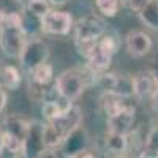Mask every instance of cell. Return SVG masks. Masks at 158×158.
I'll list each match as a JSON object with an SVG mask.
<instances>
[{"instance_id": "cell-36", "label": "cell", "mask_w": 158, "mask_h": 158, "mask_svg": "<svg viewBox=\"0 0 158 158\" xmlns=\"http://www.w3.org/2000/svg\"><path fill=\"white\" fill-rule=\"evenodd\" d=\"M0 79H2V73H0Z\"/></svg>"}, {"instance_id": "cell-33", "label": "cell", "mask_w": 158, "mask_h": 158, "mask_svg": "<svg viewBox=\"0 0 158 158\" xmlns=\"http://www.w3.org/2000/svg\"><path fill=\"white\" fill-rule=\"evenodd\" d=\"M5 15H6V13L0 8V25H2V22H3V19H5Z\"/></svg>"}, {"instance_id": "cell-23", "label": "cell", "mask_w": 158, "mask_h": 158, "mask_svg": "<svg viewBox=\"0 0 158 158\" xmlns=\"http://www.w3.org/2000/svg\"><path fill=\"white\" fill-rule=\"evenodd\" d=\"M29 10L33 11L35 15L38 16H44L46 13L49 11L48 8V0H29Z\"/></svg>"}, {"instance_id": "cell-30", "label": "cell", "mask_w": 158, "mask_h": 158, "mask_svg": "<svg viewBox=\"0 0 158 158\" xmlns=\"http://www.w3.org/2000/svg\"><path fill=\"white\" fill-rule=\"evenodd\" d=\"M152 104H153V109H155V112L158 114V90L155 92V95L152 97Z\"/></svg>"}, {"instance_id": "cell-4", "label": "cell", "mask_w": 158, "mask_h": 158, "mask_svg": "<svg viewBox=\"0 0 158 158\" xmlns=\"http://www.w3.org/2000/svg\"><path fill=\"white\" fill-rule=\"evenodd\" d=\"M117 46H118V43L114 36H111V35L101 36L97 46L94 48V51H92V54L87 59V67L98 74L104 70H108L115 51H117Z\"/></svg>"}, {"instance_id": "cell-25", "label": "cell", "mask_w": 158, "mask_h": 158, "mask_svg": "<svg viewBox=\"0 0 158 158\" xmlns=\"http://www.w3.org/2000/svg\"><path fill=\"white\" fill-rule=\"evenodd\" d=\"M149 2H150V0H127V5H128V8H130L131 11L139 13Z\"/></svg>"}, {"instance_id": "cell-14", "label": "cell", "mask_w": 158, "mask_h": 158, "mask_svg": "<svg viewBox=\"0 0 158 158\" xmlns=\"http://www.w3.org/2000/svg\"><path fill=\"white\" fill-rule=\"evenodd\" d=\"M29 123L27 120H24L22 117L19 115H8L3 122V131L8 135H13L15 138L24 141L25 135H27V130H29Z\"/></svg>"}, {"instance_id": "cell-12", "label": "cell", "mask_w": 158, "mask_h": 158, "mask_svg": "<svg viewBox=\"0 0 158 158\" xmlns=\"http://www.w3.org/2000/svg\"><path fill=\"white\" fill-rule=\"evenodd\" d=\"M125 48L133 57H142L152 49V38L142 30H133L125 38Z\"/></svg>"}, {"instance_id": "cell-9", "label": "cell", "mask_w": 158, "mask_h": 158, "mask_svg": "<svg viewBox=\"0 0 158 158\" xmlns=\"http://www.w3.org/2000/svg\"><path fill=\"white\" fill-rule=\"evenodd\" d=\"M73 27V18L67 11L49 10L41 18V30L51 35H67Z\"/></svg>"}, {"instance_id": "cell-27", "label": "cell", "mask_w": 158, "mask_h": 158, "mask_svg": "<svg viewBox=\"0 0 158 158\" xmlns=\"http://www.w3.org/2000/svg\"><path fill=\"white\" fill-rule=\"evenodd\" d=\"M6 101H8V97H6V92L3 90V87L0 85V112H2L6 106Z\"/></svg>"}, {"instance_id": "cell-13", "label": "cell", "mask_w": 158, "mask_h": 158, "mask_svg": "<svg viewBox=\"0 0 158 158\" xmlns=\"http://www.w3.org/2000/svg\"><path fill=\"white\" fill-rule=\"evenodd\" d=\"M84 144H85V135H84V131L81 130V127H79L74 133L62 144L63 155L67 156V158L77 156L79 153L84 152Z\"/></svg>"}, {"instance_id": "cell-32", "label": "cell", "mask_w": 158, "mask_h": 158, "mask_svg": "<svg viewBox=\"0 0 158 158\" xmlns=\"http://www.w3.org/2000/svg\"><path fill=\"white\" fill-rule=\"evenodd\" d=\"M51 3H54V5H63V3H67L68 0H49Z\"/></svg>"}, {"instance_id": "cell-10", "label": "cell", "mask_w": 158, "mask_h": 158, "mask_svg": "<svg viewBox=\"0 0 158 158\" xmlns=\"http://www.w3.org/2000/svg\"><path fill=\"white\" fill-rule=\"evenodd\" d=\"M136 109L133 106H127L112 117H108V133H117V135H125L131 131V127L135 123Z\"/></svg>"}, {"instance_id": "cell-26", "label": "cell", "mask_w": 158, "mask_h": 158, "mask_svg": "<svg viewBox=\"0 0 158 158\" xmlns=\"http://www.w3.org/2000/svg\"><path fill=\"white\" fill-rule=\"evenodd\" d=\"M139 158H158V150L150 149V147H144V150L141 152Z\"/></svg>"}, {"instance_id": "cell-24", "label": "cell", "mask_w": 158, "mask_h": 158, "mask_svg": "<svg viewBox=\"0 0 158 158\" xmlns=\"http://www.w3.org/2000/svg\"><path fill=\"white\" fill-rule=\"evenodd\" d=\"M146 147H150V149L158 150V128H153L150 133H149L147 141H146Z\"/></svg>"}, {"instance_id": "cell-11", "label": "cell", "mask_w": 158, "mask_h": 158, "mask_svg": "<svg viewBox=\"0 0 158 158\" xmlns=\"http://www.w3.org/2000/svg\"><path fill=\"white\" fill-rule=\"evenodd\" d=\"M133 85H135V97L139 100H146L155 95L158 90V77L153 71H141L133 76Z\"/></svg>"}, {"instance_id": "cell-22", "label": "cell", "mask_w": 158, "mask_h": 158, "mask_svg": "<svg viewBox=\"0 0 158 158\" xmlns=\"http://www.w3.org/2000/svg\"><path fill=\"white\" fill-rule=\"evenodd\" d=\"M3 147L11 150V152H18L19 153L21 149H22V141L15 138L13 135H8V133L3 131Z\"/></svg>"}, {"instance_id": "cell-1", "label": "cell", "mask_w": 158, "mask_h": 158, "mask_svg": "<svg viewBox=\"0 0 158 158\" xmlns=\"http://www.w3.org/2000/svg\"><path fill=\"white\" fill-rule=\"evenodd\" d=\"M81 122H82V111L74 104L57 118L48 120V123L44 125V141L48 149L60 147L81 127Z\"/></svg>"}, {"instance_id": "cell-29", "label": "cell", "mask_w": 158, "mask_h": 158, "mask_svg": "<svg viewBox=\"0 0 158 158\" xmlns=\"http://www.w3.org/2000/svg\"><path fill=\"white\" fill-rule=\"evenodd\" d=\"M40 158H59L57 156V153L56 152H52V150H46L41 156H40Z\"/></svg>"}, {"instance_id": "cell-31", "label": "cell", "mask_w": 158, "mask_h": 158, "mask_svg": "<svg viewBox=\"0 0 158 158\" xmlns=\"http://www.w3.org/2000/svg\"><path fill=\"white\" fill-rule=\"evenodd\" d=\"M74 158H95V156L92 155L90 152H85V150H84L82 153H79V155H77V156H74Z\"/></svg>"}, {"instance_id": "cell-5", "label": "cell", "mask_w": 158, "mask_h": 158, "mask_svg": "<svg viewBox=\"0 0 158 158\" xmlns=\"http://www.w3.org/2000/svg\"><path fill=\"white\" fill-rule=\"evenodd\" d=\"M98 84L104 89L106 94L130 98L135 95V85H133V76L120 74V73H103L98 76Z\"/></svg>"}, {"instance_id": "cell-28", "label": "cell", "mask_w": 158, "mask_h": 158, "mask_svg": "<svg viewBox=\"0 0 158 158\" xmlns=\"http://www.w3.org/2000/svg\"><path fill=\"white\" fill-rule=\"evenodd\" d=\"M18 155H19L18 152H11L5 147L0 149V158H18Z\"/></svg>"}, {"instance_id": "cell-20", "label": "cell", "mask_w": 158, "mask_h": 158, "mask_svg": "<svg viewBox=\"0 0 158 158\" xmlns=\"http://www.w3.org/2000/svg\"><path fill=\"white\" fill-rule=\"evenodd\" d=\"M125 106L127 104L123 103V98H120V97H115L111 94H106L103 97V108H104V112L108 114V117L118 114Z\"/></svg>"}, {"instance_id": "cell-18", "label": "cell", "mask_w": 158, "mask_h": 158, "mask_svg": "<svg viewBox=\"0 0 158 158\" xmlns=\"http://www.w3.org/2000/svg\"><path fill=\"white\" fill-rule=\"evenodd\" d=\"M52 76H54V70H52V65L49 63H41L30 73V82H35L38 85H43L46 87L51 81H52Z\"/></svg>"}, {"instance_id": "cell-19", "label": "cell", "mask_w": 158, "mask_h": 158, "mask_svg": "<svg viewBox=\"0 0 158 158\" xmlns=\"http://www.w3.org/2000/svg\"><path fill=\"white\" fill-rule=\"evenodd\" d=\"M0 85L10 89V90H16L21 85V73L16 67L6 65L2 70V79H0Z\"/></svg>"}, {"instance_id": "cell-35", "label": "cell", "mask_w": 158, "mask_h": 158, "mask_svg": "<svg viewBox=\"0 0 158 158\" xmlns=\"http://www.w3.org/2000/svg\"><path fill=\"white\" fill-rule=\"evenodd\" d=\"M118 158H128V156H125V155H122V156H118Z\"/></svg>"}, {"instance_id": "cell-21", "label": "cell", "mask_w": 158, "mask_h": 158, "mask_svg": "<svg viewBox=\"0 0 158 158\" xmlns=\"http://www.w3.org/2000/svg\"><path fill=\"white\" fill-rule=\"evenodd\" d=\"M95 3L103 16L114 18L118 11V0H95Z\"/></svg>"}, {"instance_id": "cell-8", "label": "cell", "mask_w": 158, "mask_h": 158, "mask_svg": "<svg viewBox=\"0 0 158 158\" xmlns=\"http://www.w3.org/2000/svg\"><path fill=\"white\" fill-rule=\"evenodd\" d=\"M106 32V24L98 16H85L79 19L74 30V41L98 43L100 38Z\"/></svg>"}, {"instance_id": "cell-2", "label": "cell", "mask_w": 158, "mask_h": 158, "mask_svg": "<svg viewBox=\"0 0 158 158\" xmlns=\"http://www.w3.org/2000/svg\"><path fill=\"white\" fill-rule=\"evenodd\" d=\"M27 43V35L22 27V15L11 11L5 15L0 25V49L11 59H19Z\"/></svg>"}, {"instance_id": "cell-6", "label": "cell", "mask_w": 158, "mask_h": 158, "mask_svg": "<svg viewBox=\"0 0 158 158\" xmlns=\"http://www.w3.org/2000/svg\"><path fill=\"white\" fill-rule=\"evenodd\" d=\"M48 150L46 141H44V123L33 120L29 123V130L22 141L21 153L24 158H40Z\"/></svg>"}, {"instance_id": "cell-15", "label": "cell", "mask_w": 158, "mask_h": 158, "mask_svg": "<svg viewBox=\"0 0 158 158\" xmlns=\"http://www.w3.org/2000/svg\"><path fill=\"white\" fill-rule=\"evenodd\" d=\"M73 106V103L71 101H67V100H63L62 97L57 100H46L43 103V115L48 118V120H52V118H57L59 115H62L63 112H67L70 108Z\"/></svg>"}, {"instance_id": "cell-16", "label": "cell", "mask_w": 158, "mask_h": 158, "mask_svg": "<svg viewBox=\"0 0 158 158\" xmlns=\"http://www.w3.org/2000/svg\"><path fill=\"white\" fill-rule=\"evenodd\" d=\"M138 15L144 25L152 30H158V0H150Z\"/></svg>"}, {"instance_id": "cell-17", "label": "cell", "mask_w": 158, "mask_h": 158, "mask_svg": "<svg viewBox=\"0 0 158 158\" xmlns=\"http://www.w3.org/2000/svg\"><path fill=\"white\" fill-rule=\"evenodd\" d=\"M104 144H106V149H108L111 153H115V155H118V156L125 155V152L128 150V139H127L125 135L106 133Z\"/></svg>"}, {"instance_id": "cell-34", "label": "cell", "mask_w": 158, "mask_h": 158, "mask_svg": "<svg viewBox=\"0 0 158 158\" xmlns=\"http://www.w3.org/2000/svg\"><path fill=\"white\" fill-rule=\"evenodd\" d=\"M3 147V131L0 130V149Z\"/></svg>"}, {"instance_id": "cell-7", "label": "cell", "mask_w": 158, "mask_h": 158, "mask_svg": "<svg viewBox=\"0 0 158 158\" xmlns=\"http://www.w3.org/2000/svg\"><path fill=\"white\" fill-rule=\"evenodd\" d=\"M49 57V48L48 44L40 38H32L25 43L24 49H22V54L19 57L21 62V67L24 71L32 73L38 65H41L48 60Z\"/></svg>"}, {"instance_id": "cell-3", "label": "cell", "mask_w": 158, "mask_h": 158, "mask_svg": "<svg viewBox=\"0 0 158 158\" xmlns=\"http://www.w3.org/2000/svg\"><path fill=\"white\" fill-rule=\"evenodd\" d=\"M87 82L84 73L81 70H65L63 73L59 74L57 81H56V92L67 101H74L81 97V94L84 92Z\"/></svg>"}]
</instances>
